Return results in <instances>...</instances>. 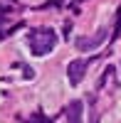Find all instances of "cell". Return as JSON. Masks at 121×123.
Returning a JSON list of instances; mask_svg holds the SVG:
<instances>
[{"mask_svg":"<svg viewBox=\"0 0 121 123\" xmlns=\"http://www.w3.org/2000/svg\"><path fill=\"white\" fill-rule=\"evenodd\" d=\"M27 39H30V49H32V54H37V57L49 54L54 49V44H57V35H54V30H49V27H42V30L30 32Z\"/></svg>","mask_w":121,"mask_h":123,"instance_id":"obj_1","label":"cell"},{"mask_svg":"<svg viewBox=\"0 0 121 123\" xmlns=\"http://www.w3.org/2000/svg\"><path fill=\"white\" fill-rule=\"evenodd\" d=\"M106 35H109L106 30H99V32H94L92 37H79L74 44H77L79 52H89V49H96L99 44H104L106 42Z\"/></svg>","mask_w":121,"mask_h":123,"instance_id":"obj_2","label":"cell"},{"mask_svg":"<svg viewBox=\"0 0 121 123\" xmlns=\"http://www.w3.org/2000/svg\"><path fill=\"white\" fill-rule=\"evenodd\" d=\"M87 74V62L84 59H72L67 67V76H69V84L72 86H79L82 84V79Z\"/></svg>","mask_w":121,"mask_h":123,"instance_id":"obj_3","label":"cell"},{"mask_svg":"<svg viewBox=\"0 0 121 123\" xmlns=\"http://www.w3.org/2000/svg\"><path fill=\"white\" fill-rule=\"evenodd\" d=\"M67 123H82V116H84V104L79 98L74 101H69V106H67Z\"/></svg>","mask_w":121,"mask_h":123,"instance_id":"obj_4","label":"cell"},{"mask_svg":"<svg viewBox=\"0 0 121 123\" xmlns=\"http://www.w3.org/2000/svg\"><path fill=\"white\" fill-rule=\"evenodd\" d=\"M32 76H35V71L30 69V67H25V79H32Z\"/></svg>","mask_w":121,"mask_h":123,"instance_id":"obj_5","label":"cell"},{"mask_svg":"<svg viewBox=\"0 0 121 123\" xmlns=\"http://www.w3.org/2000/svg\"><path fill=\"white\" fill-rule=\"evenodd\" d=\"M116 35H121V7H119V22H116Z\"/></svg>","mask_w":121,"mask_h":123,"instance_id":"obj_6","label":"cell"},{"mask_svg":"<svg viewBox=\"0 0 121 123\" xmlns=\"http://www.w3.org/2000/svg\"><path fill=\"white\" fill-rule=\"evenodd\" d=\"M64 0H49V5H62Z\"/></svg>","mask_w":121,"mask_h":123,"instance_id":"obj_7","label":"cell"}]
</instances>
